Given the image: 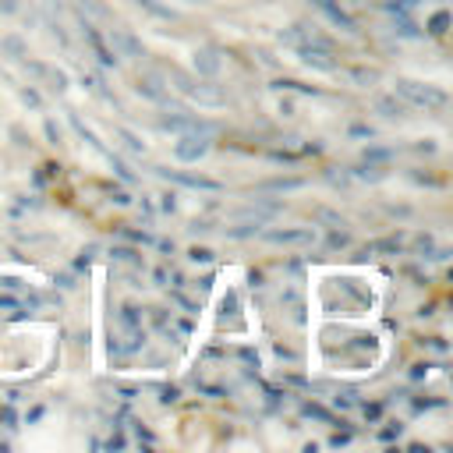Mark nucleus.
<instances>
[{
  "label": "nucleus",
  "instance_id": "f257e3e1",
  "mask_svg": "<svg viewBox=\"0 0 453 453\" xmlns=\"http://www.w3.org/2000/svg\"><path fill=\"white\" fill-rule=\"evenodd\" d=\"M393 96H400L407 103V110H422V113H439V110L450 106V96L439 86H425V82H411V78L397 82Z\"/></svg>",
  "mask_w": 453,
  "mask_h": 453
},
{
  "label": "nucleus",
  "instance_id": "f03ea898",
  "mask_svg": "<svg viewBox=\"0 0 453 453\" xmlns=\"http://www.w3.org/2000/svg\"><path fill=\"white\" fill-rule=\"evenodd\" d=\"M280 43L290 46V50H297V54H333L337 50L333 39L322 36L319 29H312V25H294V29L280 32Z\"/></svg>",
  "mask_w": 453,
  "mask_h": 453
},
{
  "label": "nucleus",
  "instance_id": "7ed1b4c3",
  "mask_svg": "<svg viewBox=\"0 0 453 453\" xmlns=\"http://www.w3.org/2000/svg\"><path fill=\"white\" fill-rule=\"evenodd\" d=\"M270 245H283V248H312L319 241V234L312 227H283V230H266Z\"/></svg>",
  "mask_w": 453,
  "mask_h": 453
},
{
  "label": "nucleus",
  "instance_id": "20e7f679",
  "mask_svg": "<svg viewBox=\"0 0 453 453\" xmlns=\"http://www.w3.org/2000/svg\"><path fill=\"white\" fill-rule=\"evenodd\" d=\"M209 153V131H191L178 142V160L191 163V160H202Z\"/></svg>",
  "mask_w": 453,
  "mask_h": 453
},
{
  "label": "nucleus",
  "instance_id": "39448f33",
  "mask_svg": "<svg viewBox=\"0 0 453 453\" xmlns=\"http://www.w3.org/2000/svg\"><path fill=\"white\" fill-rule=\"evenodd\" d=\"M404 245H407V238H404V234H390V238H379V241L365 245L362 255H397Z\"/></svg>",
  "mask_w": 453,
  "mask_h": 453
},
{
  "label": "nucleus",
  "instance_id": "423d86ee",
  "mask_svg": "<svg viewBox=\"0 0 453 453\" xmlns=\"http://www.w3.org/2000/svg\"><path fill=\"white\" fill-rule=\"evenodd\" d=\"M375 110H379L382 117H404V113H407V103H404L400 96H379V99H375Z\"/></svg>",
  "mask_w": 453,
  "mask_h": 453
},
{
  "label": "nucleus",
  "instance_id": "0eeeda50",
  "mask_svg": "<svg viewBox=\"0 0 453 453\" xmlns=\"http://www.w3.org/2000/svg\"><path fill=\"white\" fill-rule=\"evenodd\" d=\"M351 78L358 86H372V82H379V71H372V68H351Z\"/></svg>",
  "mask_w": 453,
  "mask_h": 453
},
{
  "label": "nucleus",
  "instance_id": "6e6552de",
  "mask_svg": "<svg viewBox=\"0 0 453 453\" xmlns=\"http://www.w3.org/2000/svg\"><path fill=\"white\" fill-rule=\"evenodd\" d=\"M266 188L270 191H294V188H301V181H270Z\"/></svg>",
  "mask_w": 453,
  "mask_h": 453
},
{
  "label": "nucleus",
  "instance_id": "1a4fd4ad",
  "mask_svg": "<svg viewBox=\"0 0 453 453\" xmlns=\"http://www.w3.org/2000/svg\"><path fill=\"white\" fill-rule=\"evenodd\" d=\"M447 21H450V18H447V14H439V18L432 21V32H443V25H447Z\"/></svg>",
  "mask_w": 453,
  "mask_h": 453
}]
</instances>
